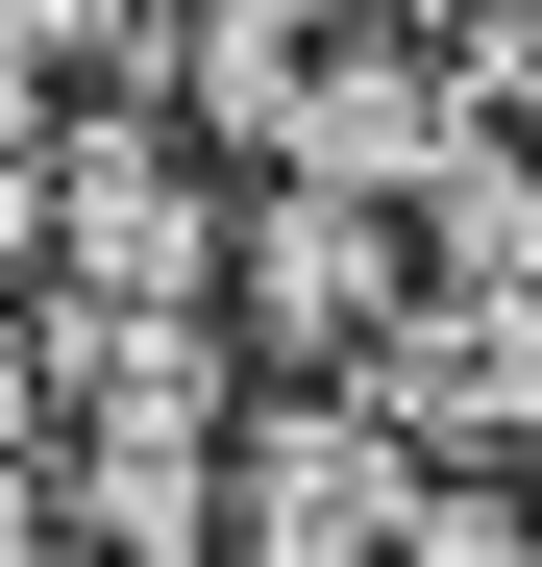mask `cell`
Here are the masks:
<instances>
[{
    "instance_id": "cell-2",
    "label": "cell",
    "mask_w": 542,
    "mask_h": 567,
    "mask_svg": "<svg viewBox=\"0 0 542 567\" xmlns=\"http://www.w3.org/2000/svg\"><path fill=\"white\" fill-rule=\"evenodd\" d=\"M0 567H124V543H100V518H74V494H50V468H25V444H0Z\"/></svg>"
},
{
    "instance_id": "cell-1",
    "label": "cell",
    "mask_w": 542,
    "mask_h": 567,
    "mask_svg": "<svg viewBox=\"0 0 542 567\" xmlns=\"http://www.w3.org/2000/svg\"><path fill=\"white\" fill-rule=\"evenodd\" d=\"M444 494H469V468H444L395 395H271V370H247V444H222L198 567H419Z\"/></svg>"
}]
</instances>
